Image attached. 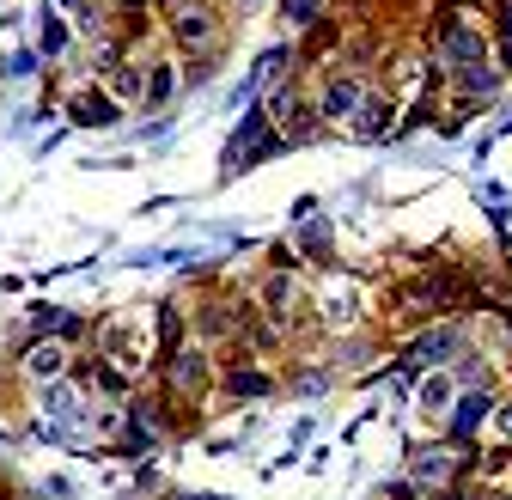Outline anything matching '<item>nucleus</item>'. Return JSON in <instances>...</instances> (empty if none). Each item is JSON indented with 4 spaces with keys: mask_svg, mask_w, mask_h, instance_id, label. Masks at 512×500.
<instances>
[{
    "mask_svg": "<svg viewBox=\"0 0 512 500\" xmlns=\"http://www.w3.org/2000/svg\"><path fill=\"white\" fill-rule=\"evenodd\" d=\"M458 397H464V385H458V372H452V366H433L427 379L415 385V421H421V427H439V421H452Z\"/></svg>",
    "mask_w": 512,
    "mask_h": 500,
    "instance_id": "nucleus-1",
    "label": "nucleus"
},
{
    "mask_svg": "<svg viewBox=\"0 0 512 500\" xmlns=\"http://www.w3.org/2000/svg\"><path fill=\"white\" fill-rule=\"evenodd\" d=\"M366 80L360 74H330L324 86H317V116L324 122H354L360 116V104H366Z\"/></svg>",
    "mask_w": 512,
    "mask_h": 500,
    "instance_id": "nucleus-2",
    "label": "nucleus"
},
{
    "mask_svg": "<svg viewBox=\"0 0 512 500\" xmlns=\"http://www.w3.org/2000/svg\"><path fill=\"white\" fill-rule=\"evenodd\" d=\"M452 476H458V452L452 446H421L409 458V482L427 488V494H445V488H452Z\"/></svg>",
    "mask_w": 512,
    "mask_h": 500,
    "instance_id": "nucleus-3",
    "label": "nucleus"
},
{
    "mask_svg": "<svg viewBox=\"0 0 512 500\" xmlns=\"http://www.w3.org/2000/svg\"><path fill=\"white\" fill-rule=\"evenodd\" d=\"M488 421H494V397H488V391H464L445 427H452V440H476V433H482Z\"/></svg>",
    "mask_w": 512,
    "mask_h": 500,
    "instance_id": "nucleus-4",
    "label": "nucleus"
},
{
    "mask_svg": "<svg viewBox=\"0 0 512 500\" xmlns=\"http://www.w3.org/2000/svg\"><path fill=\"white\" fill-rule=\"evenodd\" d=\"M324 318H330V330H354L360 324V287L348 275H336L324 287Z\"/></svg>",
    "mask_w": 512,
    "mask_h": 500,
    "instance_id": "nucleus-5",
    "label": "nucleus"
},
{
    "mask_svg": "<svg viewBox=\"0 0 512 500\" xmlns=\"http://www.w3.org/2000/svg\"><path fill=\"white\" fill-rule=\"evenodd\" d=\"M177 43H183V49H214V43H220V25H214L202 7H183V13H177Z\"/></svg>",
    "mask_w": 512,
    "mask_h": 500,
    "instance_id": "nucleus-6",
    "label": "nucleus"
},
{
    "mask_svg": "<svg viewBox=\"0 0 512 500\" xmlns=\"http://www.w3.org/2000/svg\"><path fill=\"white\" fill-rule=\"evenodd\" d=\"M61 366H68V348H61V342H43V348H31V354H25V379L55 385V379H61Z\"/></svg>",
    "mask_w": 512,
    "mask_h": 500,
    "instance_id": "nucleus-7",
    "label": "nucleus"
},
{
    "mask_svg": "<svg viewBox=\"0 0 512 500\" xmlns=\"http://www.w3.org/2000/svg\"><path fill=\"white\" fill-rule=\"evenodd\" d=\"M202 379H208V360L189 348V354H177V366H171V385L177 391H202Z\"/></svg>",
    "mask_w": 512,
    "mask_h": 500,
    "instance_id": "nucleus-8",
    "label": "nucleus"
},
{
    "mask_svg": "<svg viewBox=\"0 0 512 500\" xmlns=\"http://www.w3.org/2000/svg\"><path fill=\"white\" fill-rule=\"evenodd\" d=\"M177 92V68H171V61H159V68L147 74V104H165Z\"/></svg>",
    "mask_w": 512,
    "mask_h": 500,
    "instance_id": "nucleus-9",
    "label": "nucleus"
},
{
    "mask_svg": "<svg viewBox=\"0 0 512 500\" xmlns=\"http://www.w3.org/2000/svg\"><path fill=\"white\" fill-rule=\"evenodd\" d=\"M281 13H287V25H293V31H305V25H317L324 0H281Z\"/></svg>",
    "mask_w": 512,
    "mask_h": 500,
    "instance_id": "nucleus-10",
    "label": "nucleus"
},
{
    "mask_svg": "<svg viewBox=\"0 0 512 500\" xmlns=\"http://www.w3.org/2000/svg\"><path fill=\"white\" fill-rule=\"evenodd\" d=\"M293 299H299L293 275H275V281H269V311H275V318H287V311H293Z\"/></svg>",
    "mask_w": 512,
    "mask_h": 500,
    "instance_id": "nucleus-11",
    "label": "nucleus"
},
{
    "mask_svg": "<svg viewBox=\"0 0 512 500\" xmlns=\"http://www.w3.org/2000/svg\"><path fill=\"white\" fill-rule=\"evenodd\" d=\"M43 409H49V415H74V409H80V397L55 379V385H43Z\"/></svg>",
    "mask_w": 512,
    "mask_h": 500,
    "instance_id": "nucleus-12",
    "label": "nucleus"
},
{
    "mask_svg": "<svg viewBox=\"0 0 512 500\" xmlns=\"http://www.w3.org/2000/svg\"><path fill=\"white\" fill-rule=\"evenodd\" d=\"M226 391H232V397H263V391H269V379L244 366V372H232V379H226Z\"/></svg>",
    "mask_w": 512,
    "mask_h": 500,
    "instance_id": "nucleus-13",
    "label": "nucleus"
},
{
    "mask_svg": "<svg viewBox=\"0 0 512 500\" xmlns=\"http://www.w3.org/2000/svg\"><path fill=\"white\" fill-rule=\"evenodd\" d=\"M74 110H80V122H110V98H98V92H86Z\"/></svg>",
    "mask_w": 512,
    "mask_h": 500,
    "instance_id": "nucleus-14",
    "label": "nucleus"
},
{
    "mask_svg": "<svg viewBox=\"0 0 512 500\" xmlns=\"http://www.w3.org/2000/svg\"><path fill=\"white\" fill-rule=\"evenodd\" d=\"M494 31H500V55H512V0H500V13H494Z\"/></svg>",
    "mask_w": 512,
    "mask_h": 500,
    "instance_id": "nucleus-15",
    "label": "nucleus"
},
{
    "mask_svg": "<svg viewBox=\"0 0 512 500\" xmlns=\"http://www.w3.org/2000/svg\"><path fill=\"white\" fill-rule=\"evenodd\" d=\"M494 440L512 446V403H494Z\"/></svg>",
    "mask_w": 512,
    "mask_h": 500,
    "instance_id": "nucleus-16",
    "label": "nucleus"
},
{
    "mask_svg": "<svg viewBox=\"0 0 512 500\" xmlns=\"http://www.w3.org/2000/svg\"><path fill=\"white\" fill-rule=\"evenodd\" d=\"M61 43H68V31H61V25H55V19H49V25H43V49H49V55H55V49H61Z\"/></svg>",
    "mask_w": 512,
    "mask_h": 500,
    "instance_id": "nucleus-17",
    "label": "nucleus"
}]
</instances>
